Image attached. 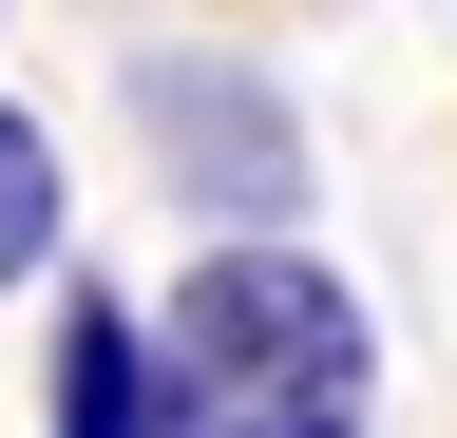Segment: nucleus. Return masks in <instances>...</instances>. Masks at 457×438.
<instances>
[{
    "instance_id": "nucleus-2",
    "label": "nucleus",
    "mask_w": 457,
    "mask_h": 438,
    "mask_svg": "<svg viewBox=\"0 0 457 438\" xmlns=\"http://www.w3.org/2000/svg\"><path fill=\"white\" fill-rule=\"evenodd\" d=\"M134 115H153L171 172H210V210H286V191H305L286 95H267V77H228V58H134Z\"/></svg>"
},
{
    "instance_id": "nucleus-3",
    "label": "nucleus",
    "mask_w": 457,
    "mask_h": 438,
    "mask_svg": "<svg viewBox=\"0 0 457 438\" xmlns=\"http://www.w3.org/2000/svg\"><path fill=\"white\" fill-rule=\"evenodd\" d=\"M57 438H153V324L134 305H77V324H57Z\"/></svg>"
},
{
    "instance_id": "nucleus-4",
    "label": "nucleus",
    "mask_w": 457,
    "mask_h": 438,
    "mask_svg": "<svg viewBox=\"0 0 457 438\" xmlns=\"http://www.w3.org/2000/svg\"><path fill=\"white\" fill-rule=\"evenodd\" d=\"M20 267H57V153H38V115L0 95V286Z\"/></svg>"
},
{
    "instance_id": "nucleus-1",
    "label": "nucleus",
    "mask_w": 457,
    "mask_h": 438,
    "mask_svg": "<svg viewBox=\"0 0 457 438\" xmlns=\"http://www.w3.org/2000/svg\"><path fill=\"white\" fill-rule=\"evenodd\" d=\"M381 343L305 248H210L153 324V438H362Z\"/></svg>"
}]
</instances>
